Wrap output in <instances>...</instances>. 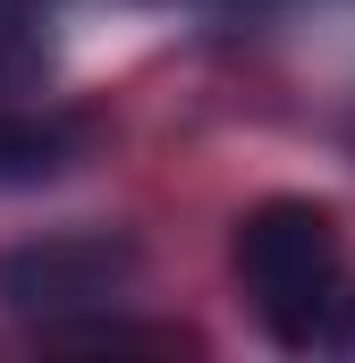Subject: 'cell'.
<instances>
[{"label": "cell", "mask_w": 355, "mask_h": 363, "mask_svg": "<svg viewBox=\"0 0 355 363\" xmlns=\"http://www.w3.org/2000/svg\"><path fill=\"white\" fill-rule=\"evenodd\" d=\"M237 279L279 347H313L339 313V220L305 194L254 203L237 220Z\"/></svg>", "instance_id": "obj_1"}, {"label": "cell", "mask_w": 355, "mask_h": 363, "mask_svg": "<svg viewBox=\"0 0 355 363\" xmlns=\"http://www.w3.org/2000/svg\"><path fill=\"white\" fill-rule=\"evenodd\" d=\"M127 279H136L127 237H43V245H9L0 254V304L26 313V321H60V313L119 304Z\"/></svg>", "instance_id": "obj_2"}, {"label": "cell", "mask_w": 355, "mask_h": 363, "mask_svg": "<svg viewBox=\"0 0 355 363\" xmlns=\"http://www.w3.org/2000/svg\"><path fill=\"white\" fill-rule=\"evenodd\" d=\"M77 161V127L68 118H34V110H0V186H43Z\"/></svg>", "instance_id": "obj_3"}, {"label": "cell", "mask_w": 355, "mask_h": 363, "mask_svg": "<svg viewBox=\"0 0 355 363\" xmlns=\"http://www.w3.org/2000/svg\"><path fill=\"white\" fill-rule=\"evenodd\" d=\"M330 338H339V355L355 363V296H347V313H339V321H330Z\"/></svg>", "instance_id": "obj_4"}]
</instances>
